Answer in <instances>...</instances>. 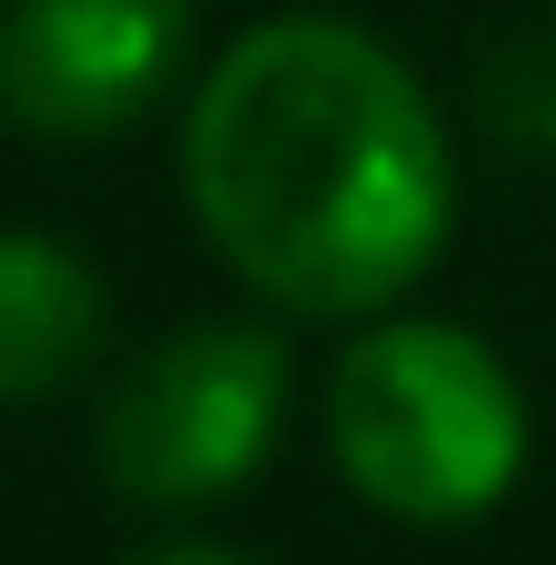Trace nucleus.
Instances as JSON below:
<instances>
[{
  "instance_id": "6",
  "label": "nucleus",
  "mask_w": 556,
  "mask_h": 565,
  "mask_svg": "<svg viewBox=\"0 0 556 565\" xmlns=\"http://www.w3.org/2000/svg\"><path fill=\"white\" fill-rule=\"evenodd\" d=\"M129 565H249L239 546H209V536H169V546H139Z\"/></svg>"
},
{
  "instance_id": "5",
  "label": "nucleus",
  "mask_w": 556,
  "mask_h": 565,
  "mask_svg": "<svg viewBox=\"0 0 556 565\" xmlns=\"http://www.w3.org/2000/svg\"><path fill=\"white\" fill-rule=\"evenodd\" d=\"M109 338L99 268L50 228H0V407L70 387Z\"/></svg>"
},
{
  "instance_id": "4",
  "label": "nucleus",
  "mask_w": 556,
  "mask_h": 565,
  "mask_svg": "<svg viewBox=\"0 0 556 565\" xmlns=\"http://www.w3.org/2000/svg\"><path fill=\"white\" fill-rule=\"evenodd\" d=\"M189 60V0H0V119L40 139L129 129Z\"/></svg>"
},
{
  "instance_id": "3",
  "label": "nucleus",
  "mask_w": 556,
  "mask_h": 565,
  "mask_svg": "<svg viewBox=\"0 0 556 565\" xmlns=\"http://www.w3.org/2000/svg\"><path fill=\"white\" fill-rule=\"evenodd\" d=\"M289 397H298V348L269 318H199L109 387L99 477L149 516H199L269 467Z\"/></svg>"
},
{
  "instance_id": "2",
  "label": "nucleus",
  "mask_w": 556,
  "mask_h": 565,
  "mask_svg": "<svg viewBox=\"0 0 556 565\" xmlns=\"http://www.w3.org/2000/svg\"><path fill=\"white\" fill-rule=\"evenodd\" d=\"M328 457L398 526H478L527 477V397L487 338L368 318L328 367Z\"/></svg>"
},
{
  "instance_id": "1",
  "label": "nucleus",
  "mask_w": 556,
  "mask_h": 565,
  "mask_svg": "<svg viewBox=\"0 0 556 565\" xmlns=\"http://www.w3.org/2000/svg\"><path fill=\"white\" fill-rule=\"evenodd\" d=\"M179 179L209 248L289 318H388L458 228V149L428 79L328 10H279L209 60Z\"/></svg>"
}]
</instances>
